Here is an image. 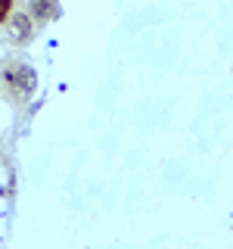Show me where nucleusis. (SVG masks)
Segmentation results:
<instances>
[{
  "label": "nucleus",
  "instance_id": "obj_2",
  "mask_svg": "<svg viewBox=\"0 0 233 249\" xmlns=\"http://www.w3.org/2000/svg\"><path fill=\"white\" fill-rule=\"evenodd\" d=\"M6 25H10V37H13L16 44H25L28 37L34 35V25H31V16L28 13H10Z\"/></svg>",
  "mask_w": 233,
  "mask_h": 249
},
{
  "label": "nucleus",
  "instance_id": "obj_1",
  "mask_svg": "<svg viewBox=\"0 0 233 249\" xmlns=\"http://www.w3.org/2000/svg\"><path fill=\"white\" fill-rule=\"evenodd\" d=\"M3 81H6V88H10L16 97H31L34 88H37L34 69L25 66V62H10V66L3 69Z\"/></svg>",
  "mask_w": 233,
  "mask_h": 249
},
{
  "label": "nucleus",
  "instance_id": "obj_4",
  "mask_svg": "<svg viewBox=\"0 0 233 249\" xmlns=\"http://www.w3.org/2000/svg\"><path fill=\"white\" fill-rule=\"evenodd\" d=\"M13 13V0H0V22H6Z\"/></svg>",
  "mask_w": 233,
  "mask_h": 249
},
{
  "label": "nucleus",
  "instance_id": "obj_3",
  "mask_svg": "<svg viewBox=\"0 0 233 249\" xmlns=\"http://www.w3.org/2000/svg\"><path fill=\"white\" fill-rule=\"evenodd\" d=\"M31 16H34L37 22H50L59 16V0H31Z\"/></svg>",
  "mask_w": 233,
  "mask_h": 249
}]
</instances>
